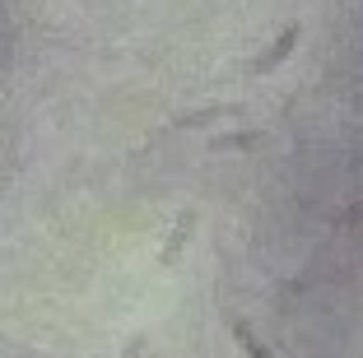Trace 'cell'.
I'll list each match as a JSON object with an SVG mask.
<instances>
[{
	"mask_svg": "<svg viewBox=\"0 0 363 358\" xmlns=\"http://www.w3.org/2000/svg\"><path fill=\"white\" fill-rule=\"evenodd\" d=\"M298 38H303V23H298V19L284 23V28H279V38H275V43H270L266 52H261L257 61H252V65H247V70H252V74H270L275 65H284V61H289V52L298 47Z\"/></svg>",
	"mask_w": 363,
	"mask_h": 358,
	"instance_id": "6da1fadb",
	"label": "cell"
},
{
	"mask_svg": "<svg viewBox=\"0 0 363 358\" xmlns=\"http://www.w3.org/2000/svg\"><path fill=\"white\" fill-rule=\"evenodd\" d=\"M191 228H196V210H182L177 228L168 233V242H163V252H159V265H163V270H172V265H177V256H182V247H186V237H191Z\"/></svg>",
	"mask_w": 363,
	"mask_h": 358,
	"instance_id": "7a4b0ae2",
	"label": "cell"
},
{
	"mask_svg": "<svg viewBox=\"0 0 363 358\" xmlns=\"http://www.w3.org/2000/svg\"><path fill=\"white\" fill-rule=\"evenodd\" d=\"M219 116H242V107H238V103H219V107H205V112L177 116L172 126H177V130H191V126H205V121H219Z\"/></svg>",
	"mask_w": 363,
	"mask_h": 358,
	"instance_id": "3957f363",
	"label": "cell"
},
{
	"mask_svg": "<svg viewBox=\"0 0 363 358\" xmlns=\"http://www.w3.org/2000/svg\"><path fill=\"white\" fill-rule=\"evenodd\" d=\"M233 340L242 345V354H247V358H275L257 335H252V326H247V321H233Z\"/></svg>",
	"mask_w": 363,
	"mask_h": 358,
	"instance_id": "277c9868",
	"label": "cell"
},
{
	"mask_svg": "<svg viewBox=\"0 0 363 358\" xmlns=\"http://www.w3.org/2000/svg\"><path fill=\"white\" fill-rule=\"evenodd\" d=\"M261 145V130H252V135H219L214 140V149H252Z\"/></svg>",
	"mask_w": 363,
	"mask_h": 358,
	"instance_id": "5b68a950",
	"label": "cell"
}]
</instances>
